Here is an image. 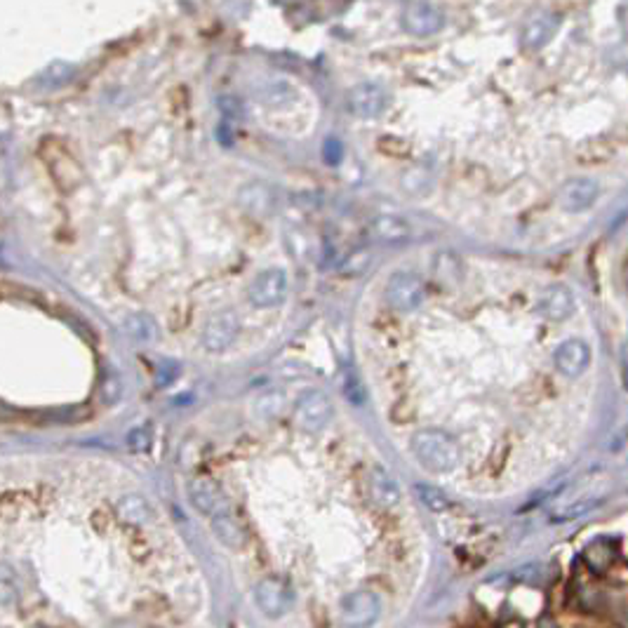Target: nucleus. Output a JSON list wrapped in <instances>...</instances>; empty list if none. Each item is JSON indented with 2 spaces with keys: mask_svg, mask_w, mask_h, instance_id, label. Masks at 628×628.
<instances>
[{
  "mask_svg": "<svg viewBox=\"0 0 628 628\" xmlns=\"http://www.w3.org/2000/svg\"><path fill=\"white\" fill-rule=\"evenodd\" d=\"M619 374H622V386L628 393V337L622 342V351H619Z\"/></svg>",
  "mask_w": 628,
  "mask_h": 628,
  "instance_id": "obj_25",
  "label": "nucleus"
},
{
  "mask_svg": "<svg viewBox=\"0 0 628 628\" xmlns=\"http://www.w3.org/2000/svg\"><path fill=\"white\" fill-rule=\"evenodd\" d=\"M414 492H417L419 501H421V504H424V507L429 508L430 513H445V511H449V508H452V501L442 495L440 489L433 488V485L419 483L417 488H414Z\"/></svg>",
  "mask_w": 628,
  "mask_h": 628,
  "instance_id": "obj_19",
  "label": "nucleus"
},
{
  "mask_svg": "<svg viewBox=\"0 0 628 628\" xmlns=\"http://www.w3.org/2000/svg\"><path fill=\"white\" fill-rule=\"evenodd\" d=\"M121 393H122L121 379H118V374L109 372L104 379H101V386H100L101 401H104L106 405H111V402H116L118 398H121Z\"/></svg>",
  "mask_w": 628,
  "mask_h": 628,
  "instance_id": "obj_24",
  "label": "nucleus"
},
{
  "mask_svg": "<svg viewBox=\"0 0 628 628\" xmlns=\"http://www.w3.org/2000/svg\"><path fill=\"white\" fill-rule=\"evenodd\" d=\"M125 330H128L137 342H151L158 334L156 325H153L151 320L140 318V315H137V318H130L128 323H125Z\"/></svg>",
  "mask_w": 628,
  "mask_h": 628,
  "instance_id": "obj_21",
  "label": "nucleus"
},
{
  "mask_svg": "<svg viewBox=\"0 0 628 628\" xmlns=\"http://www.w3.org/2000/svg\"><path fill=\"white\" fill-rule=\"evenodd\" d=\"M212 532H215L217 539L228 548H240L245 544V532L238 525V520L233 518L231 511L219 513L212 518Z\"/></svg>",
  "mask_w": 628,
  "mask_h": 628,
  "instance_id": "obj_18",
  "label": "nucleus"
},
{
  "mask_svg": "<svg viewBox=\"0 0 628 628\" xmlns=\"http://www.w3.org/2000/svg\"><path fill=\"white\" fill-rule=\"evenodd\" d=\"M558 29V19L548 17V14H541V17L532 19V22L525 26L523 31V45L527 50H539V47L546 45L551 41V35Z\"/></svg>",
  "mask_w": 628,
  "mask_h": 628,
  "instance_id": "obj_17",
  "label": "nucleus"
},
{
  "mask_svg": "<svg viewBox=\"0 0 628 628\" xmlns=\"http://www.w3.org/2000/svg\"><path fill=\"white\" fill-rule=\"evenodd\" d=\"M536 309L546 320H556V323L567 320L575 311V292L567 285H563V283L548 285L546 290L541 292Z\"/></svg>",
  "mask_w": 628,
  "mask_h": 628,
  "instance_id": "obj_13",
  "label": "nucleus"
},
{
  "mask_svg": "<svg viewBox=\"0 0 628 628\" xmlns=\"http://www.w3.org/2000/svg\"><path fill=\"white\" fill-rule=\"evenodd\" d=\"M188 499H191L193 507L198 508V513L209 516V520L228 511L227 497L212 478H193L188 483Z\"/></svg>",
  "mask_w": 628,
  "mask_h": 628,
  "instance_id": "obj_11",
  "label": "nucleus"
},
{
  "mask_svg": "<svg viewBox=\"0 0 628 628\" xmlns=\"http://www.w3.org/2000/svg\"><path fill=\"white\" fill-rule=\"evenodd\" d=\"M342 389H343V396L349 398L353 405H362V402H365V391H362L361 379L355 377L353 372H343Z\"/></svg>",
  "mask_w": 628,
  "mask_h": 628,
  "instance_id": "obj_23",
  "label": "nucleus"
},
{
  "mask_svg": "<svg viewBox=\"0 0 628 628\" xmlns=\"http://www.w3.org/2000/svg\"><path fill=\"white\" fill-rule=\"evenodd\" d=\"M598 196V181L591 179V177H575L560 191V205L570 212H584V209L594 208Z\"/></svg>",
  "mask_w": 628,
  "mask_h": 628,
  "instance_id": "obj_14",
  "label": "nucleus"
},
{
  "mask_svg": "<svg viewBox=\"0 0 628 628\" xmlns=\"http://www.w3.org/2000/svg\"><path fill=\"white\" fill-rule=\"evenodd\" d=\"M297 424L309 433H318L330 424L332 414H334V405H332L330 396L325 391H306L297 402Z\"/></svg>",
  "mask_w": 628,
  "mask_h": 628,
  "instance_id": "obj_7",
  "label": "nucleus"
},
{
  "mask_svg": "<svg viewBox=\"0 0 628 628\" xmlns=\"http://www.w3.org/2000/svg\"><path fill=\"white\" fill-rule=\"evenodd\" d=\"M424 283L419 280V275L410 274V271H398L389 278L386 285V302L391 309H396L398 314H412L424 304Z\"/></svg>",
  "mask_w": 628,
  "mask_h": 628,
  "instance_id": "obj_4",
  "label": "nucleus"
},
{
  "mask_svg": "<svg viewBox=\"0 0 628 628\" xmlns=\"http://www.w3.org/2000/svg\"><path fill=\"white\" fill-rule=\"evenodd\" d=\"M128 448L134 454H146L153 448V430L151 426H137L128 433Z\"/></svg>",
  "mask_w": 628,
  "mask_h": 628,
  "instance_id": "obj_20",
  "label": "nucleus"
},
{
  "mask_svg": "<svg viewBox=\"0 0 628 628\" xmlns=\"http://www.w3.org/2000/svg\"><path fill=\"white\" fill-rule=\"evenodd\" d=\"M410 448H412L414 459L424 466L426 471L438 473V476L452 473L461 461L459 445H457V440H454L452 436H448L445 430H419V433H414Z\"/></svg>",
  "mask_w": 628,
  "mask_h": 628,
  "instance_id": "obj_1",
  "label": "nucleus"
},
{
  "mask_svg": "<svg viewBox=\"0 0 628 628\" xmlns=\"http://www.w3.org/2000/svg\"><path fill=\"white\" fill-rule=\"evenodd\" d=\"M386 101H389V97H386L384 88L377 85V82H358L355 88L349 90V97H346V106L358 118L382 116L386 109Z\"/></svg>",
  "mask_w": 628,
  "mask_h": 628,
  "instance_id": "obj_9",
  "label": "nucleus"
},
{
  "mask_svg": "<svg viewBox=\"0 0 628 628\" xmlns=\"http://www.w3.org/2000/svg\"><path fill=\"white\" fill-rule=\"evenodd\" d=\"M591 362V349L582 339H567L553 353V365L565 377H579Z\"/></svg>",
  "mask_w": 628,
  "mask_h": 628,
  "instance_id": "obj_12",
  "label": "nucleus"
},
{
  "mask_svg": "<svg viewBox=\"0 0 628 628\" xmlns=\"http://www.w3.org/2000/svg\"><path fill=\"white\" fill-rule=\"evenodd\" d=\"M367 495H370L374 507L391 511V508H396L401 504L402 489L396 478L391 476L389 469L372 466V471L367 473Z\"/></svg>",
  "mask_w": 628,
  "mask_h": 628,
  "instance_id": "obj_10",
  "label": "nucleus"
},
{
  "mask_svg": "<svg viewBox=\"0 0 628 628\" xmlns=\"http://www.w3.org/2000/svg\"><path fill=\"white\" fill-rule=\"evenodd\" d=\"M370 231H372V236L379 243L389 245L408 243V240L412 238V227H410L402 217L396 215H379L377 219H372V224H370Z\"/></svg>",
  "mask_w": 628,
  "mask_h": 628,
  "instance_id": "obj_15",
  "label": "nucleus"
},
{
  "mask_svg": "<svg viewBox=\"0 0 628 628\" xmlns=\"http://www.w3.org/2000/svg\"><path fill=\"white\" fill-rule=\"evenodd\" d=\"M240 200L247 209L255 208H268V188L262 184H252V187H243L240 191Z\"/></svg>",
  "mask_w": 628,
  "mask_h": 628,
  "instance_id": "obj_22",
  "label": "nucleus"
},
{
  "mask_svg": "<svg viewBox=\"0 0 628 628\" xmlns=\"http://www.w3.org/2000/svg\"><path fill=\"white\" fill-rule=\"evenodd\" d=\"M255 603L266 617L278 619L295 605V594L285 582H280L275 576H266L264 582L256 584Z\"/></svg>",
  "mask_w": 628,
  "mask_h": 628,
  "instance_id": "obj_8",
  "label": "nucleus"
},
{
  "mask_svg": "<svg viewBox=\"0 0 628 628\" xmlns=\"http://www.w3.org/2000/svg\"><path fill=\"white\" fill-rule=\"evenodd\" d=\"M116 516L130 527H146L153 518V508L141 495H125L116 501Z\"/></svg>",
  "mask_w": 628,
  "mask_h": 628,
  "instance_id": "obj_16",
  "label": "nucleus"
},
{
  "mask_svg": "<svg viewBox=\"0 0 628 628\" xmlns=\"http://www.w3.org/2000/svg\"><path fill=\"white\" fill-rule=\"evenodd\" d=\"M382 614V600L372 591H351L339 603V622L346 628L372 626Z\"/></svg>",
  "mask_w": 628,
  "mask_h": 628,
  "instance_id": "obj_2",
  "label": "nucleus"
},
{
  "mask_svg": "<svg viewBox=\"0 0 628 628\" xmlns=\"http://www.w3.org/2000/svg\"><path fill=\"white\" fill-rule=\"evenodd\" d=\"M287 292H290V278H287L285 271L283 268H266V271L255 275L247 297L256 309H275L285 302Z\"/></svg>",
  "mask_w": 628,
  "mask_h": 628,
  "instance_id": "obj_3",
  "label": "nucleus"
},
{
  "mask_svg": "<svg viewBox=\"0 0 628 628\" xmlns=\"http://www.w3.org/2000/svg\"><path fill=\"white\" fill-rule=\"evenodd\" d=\"M401 22H402V29L408 31L410 35L426 38V35H433L442 29L445 17H442L440 7L433 5V3L412 0V3H408V5L402 7Z\"/></svg>",
  "mask_w": 628,
  "mask_h": 628,
  "instance_id": "obj_6",
  "label": "nucleus"
},
{
  "mask_svg": "<svg viewBox=\"0 0 628 628\" xmlns=\"http://www.w3.org/2000/svg\"><path fill=\"white\" fill-rule=\"evenodd\" d=\"M240 334V318L236 311H219L205 323L200 332V343L209 353H221L227 351L236 337Z\"/></svg>",
  "mask_w": 628,
  "mask_h": 628,
  "instance_id": "obj_5",
  "label": "nucleus"
}]
</instances>
